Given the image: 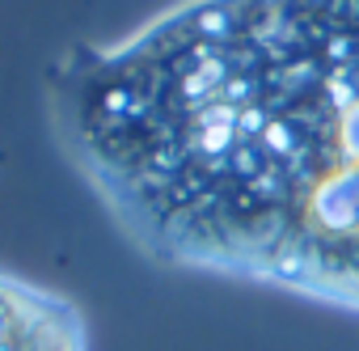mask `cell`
<instances>
[{
	"label": "cell",
	"mask_w": 359,
	"mask_h": 351,
	"mask_svg": "<svg viewBox=\"0 0 359 351\" xmlns=\"http://www.w3.org/2000/svg\"><path fill=\"white\" fill-rule=\"evenodd\" d=\"M47 110L144 258L359 317V0H187L72 47Z\"/></svg>",
	"instance_id": "cell-1"
},
{
	"label": "cell",
	"mask_w": 359,
	"mask_h": 351,
	"mask_svg": "<svg viewBox=\"0 0 359 351\" xmlns=\"http://www.w3.org/2000/svg\"><path fill=\"white\" fill-rule=\"evenodd\" d=\"M0 351H89L85 313L47 284L0 271Z\"/></svg>",
	"instance_id": "cell-2"
}]
</instances>
